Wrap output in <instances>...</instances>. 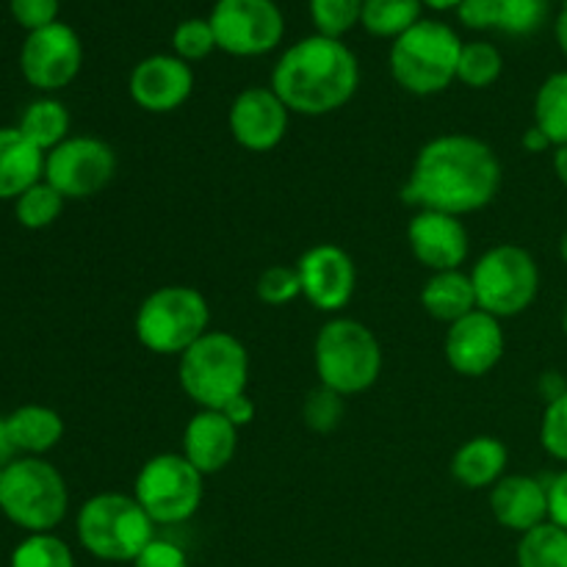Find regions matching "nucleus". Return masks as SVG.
Instances as JSON below:
<instances>
[{
  "mask_svg": "<svg viewBox=\"0 0 567 567\" xmlns=\"http://www.w3.org/2000/svg\"><path fill=\"white\" fill-rule=\"evenodd\" d=\"M502 161L485 138L443 133L419 150L402 199L415 210H441L463 219L487 208L502 192Z\"/></svg>",
  "mask_w": 567,
  "mask_h": 567,
  "instance_id": "f257e3e1",
  "label": "nucleus"
},
{
  "mask_svg": "<svg viewBox=\"0 0 567 567\" xmlns=\"http://www.w3.org/2000/svg\"><path fill=\"white\" fill-rule=\"evenodd\" d=\"M360 86V66L341 39L316 37L291 44L271 72V89L291 114L327 116Z\"/></svg>",
  "mask_w": 567,
  "mask_h": 567,
  "instance_id": "f03ea898",
  "label": "nucleus"
},
{
  "mask_svg": "<svg viewBox=\"0 0 567 567\" xmlns=\"http://www.w3.org/2000/svg\"><path fill=\"white\" fill-rule=\"evenodd\" d=\"M177 380L199 410H221L227 402L247 393V347L233 332L208 330L177 358Z\"/></svg>",
  "mask_w": 567,
  "mask_h": 567,
  "instance_id": "7ed1b4c3",
  "label": "nucleus"
},
{
  "mask_svg": "<svg viewBox=\"0 0 567 567\" xmlns=\"http://www.w3.org/2000/svg\"><path fill=\"white\" fill-rule=\"evenodd\" d=\"M313 363L319 385L341 393L343 399L360 396L380 380L382 347L374 330H369L363 321L332 316L316 336Z\"/></svg>",
  "mask_w": 567,
  "mask_h": 567,
  "instance_id": "20e7f679",
  "label": "nucleus"
},
{
  "mask_svg": "<svg viewBox=\"0 0 567 567\" xmlns=\"http://www.w3.org/2000/svg\"><path fill=\"white\" fill-rule=\"evenodd\" d=\"M75 532L94 559L133 563L155 537V524L127 493H97L78 509Z\"/></svg>",
  "mask_w": 567,
  "mask_h": 567,
  "instance_id": "39448f33",
  "label": "nucleus"
},
{
  "mask_svg": "<svg viewBox=\"0 0 567 567\" xmlns=\"http://www.w3.org/2000/svg\"><path fill=\"white\" fill-rule=\"evenodd\" d=\"M70 509L61 471L44 457H17L0 471V513L28 535L53 532Z\"/></svg>",
  "mask_w": 567,
  "mask_h": 567,
  "instance_id": "423d86ee",
  "label": "nucleus"
},
{
  "mask_svg": "<svg viewBox=\"0 0 567 567\" xmlns=\"http://www.w3.org/2000/svg\"><path fill=\"white\" fill-rule=\"evenodd\" d=\"M138 343L158 358H181L210 330L208 299L192 286H161L142 299L133 319Z\"/></svg>",
  "mask_w": 567,
  "mask_h": 567,
  "instance_id": "0eeeda50",
  "label": "nucleus"
},
{
  "mask_svg": "<svg viewBox=\"0 0 567 567\" xmlns=\"http://www.w3.org/2000/svg\"><path fill=\"white\" fill-rule=\"evenodd\" d=\"M463 42L449 25L435 20L415 22L393 42L391 75L404 92L430 97L457 81Z\"/></svg>",
  "mask_w": 567,
  "mask_h": 567,
  "instance_id": "6e6552de",
  "label": "nucleus"
},
{
  "mask_svg": "<svg viewBox=\"0 0 567 567\" xmlns=\"http://www.w3.org/2000/svg\"><path fill=\"white\" fill-rule=\"evenodd\" d=\"M476 305L496 319H515L535 305L540 293V266L518 244H496L468 271Z\"/></svg>",
  "mask_w": 567,
  "mask_h": 567,
  "instance_id": "1a4fd4ad",
  "label": "nucleus"
},
{
  "mask_svg": "<svg viewBox=\"0 0 567 567\" xmlns=\"http://www.w3.org/2000/svg\"><path fill=\"white\" fill-rule=\"evenodd\" d=\"M203 480L205 476L183 454H155L138 468L133 498L155 526L186 524L203 504Z\"/></svg>",
  "mask_w": 567,
  "mask_h": 567,
  "instance_id": "9d476101",
  "label": "nucleus"
},
{
  "mask_svg": "<svg viewBox=\"0 0 567 567\" xmlns=\"http://www.w3.org/2000/svg\"><path fill=\"white\" fill-rule=\"evenodd\" d=\"M116 175V153L97 136H70L44 155V181L64 199H89Z\"/></svg>",
  "mask_w": 567,
  "mask_h": 567,
  "instance_id": "9b49d317",
  "label": "nucleus"
},
{
  "mask_svg": "<svg viewBox=\"0 0 567 567\" xmlns=\"http://www.w3.org/2000/svg\"><path fill=\"white\" fill-rule=\"evenodd\" d=\"M216 48L230 55H264L280 44L286 20L275 0H219L210 11Z\"/></svg>",
  "mask_w": 567,
  "mask_h": 567,
  "instance_id": "f8f14e48",
  "label": "nucleus"
},
{
  "mask_svg": "<svg viewBox=\"0 0 567 567\" xmlns=\"http://www.w3.org/2000/svg\"><path fill=\"white\" fill-rule=\"evenodd\" d=\"M83 64L78 33L64 22H53L28 33L20 50V70L39 92H59L70 86Z\"/></svg>",
  "mask_w": 567,
  "mask_h": 567,
  "instance_id": "ddd939ff",
  "label": "nucleus"
},
{
  "mask_svg": "<svg viewBox=\"0 0 567 567\" xmlns=\"http://www.w3.org/2000/svg\"><path fill=\"white\" fill-rule=\"evenodd\" d=\"M302 297L321 313H341L358 288V269L352 255L338 244H316L297 260Z\"/></svg>",
  "mask_w": 567,
  "mask_h": 567,
  "instance_id": "4468645a",
  "label": "nucleus"
},
{
  "mask_svg": "<svg viewBox=\"0 0 567 567\" xmlns=\"http://www.w3.org/2000/svg\"><path fill=\"white\" fill-rule=\"evenodd\" d=\"M446 363L452 365L454 374L480 380L487 377L507 352V336H504L502 319L474 310L460 321L449 324L446 341H443Z\"/></svg>",
  "mask_w": 567,
  "mask_h": 567,
  "instance_id": "2eb2a0df",
  "label": "nucleus"
},
{
  "mask_svg": "<svg viewBox=\"0 0 567 567\" xmlns=\"http://www.w3.org/2000/svg\"><path fill=\"white\" fill-rule=\"evenodd\" d=\"M288 125H291V111L271 86H249L238 92L227 114L233 142L249 153H271L280 147Z\"/></svg>",
  "mask_w": 567,
  "mask_h": 567,
  "instance_id": "dca6fc26",
  "label": "nucleus"
},
{
  "mask_svg": "<svg viewBox=\"0 0 567 567\" xmlns=\"http://www.w3.org/2000/svg\"><path fill=\"white\" fill-rule=\"evenodd\" d=\"M408 244L413 258L432 275L463 269L471 249L463 219L441 210H415L408 221Z\"/></svg>",
  "mask_w": 567,
  "mask_h": 567,
  "instance_id": "f3484780",
  "label": "nucleus"
},
{
  "mask_svg": "<svg viewBox=\"0 0 567 567\" xmlns=\"http://www.w3.org/2000/svg\"><path fill=\"white\" fill-rule=\"evenodd\" d=\"M131 97L147 114H172L194 92V72L177 55H150L131 72Z\"/></svg>",
  "mask_w": 567,
  "mask_h": 567,
  "instance_id": "a211bd4d",
  "label": "nucleus"
},
{
  "mask_svg": "<svg viewBox=\"0 0 567 567\" xmlns=\"http://www.w3.org/2000/svg\"><path fill=\"white\" fill-rule=\"evenodd\" d=\"M238 426L221 410H197L183 430V457L203 476L219 474L236 460Z\"/></svg>",
  "mask_w": 567,
  "mask_h": 567,
  "instance_id": "6ab92c4d",
  "label": "nucleus"
},
{
  "mask_svg": "<svg viewBox=\"0 0 567 567\" xmlns=\"http://www.w3.org/2000/svg\"><path fill=\"white\" fill-rule=\"evenodd\" d=\"M493 518L509 532L526 535L548 520V485L526 474H507L491 487Z\"/></svg>",
  "mask_w": 567,
  "mask_h": 567,
  "instance_id": "aec40b11",
  "label": "nucleus"
},
{
  "mask_svg": "<svg viewBox=\"0 0 567 567\" xmlns=\"http://www.w3.org/2000/svg\"><path fill=\"white\" fill-rule=\"evenodd\" d=\"M509 449L493 435H476L465 441L452 457V476L465 491H491L507 476Z\"/></svg>",
  "mask_w": 567,
  "mask_h": 567,
  "instance_id": "412c9836",
  "label": "nucleus"
},
{
  "mask_svg": "<svg viewBox=\"0 0 567 567\" xmlns=\"http://www.w3.org/2000/svg\"><path fill=\"white\" fill-rule=\"evenodd\" d=\"M44 181V153L33 147L20 127H0V199H17Z\"/></svg>",
  "mask_w": 567,
  "mask_h": 567,
  "instance_id": "4be33fe9",
  "label": "nucleus"
},
{
  "mask_svg": "<svg viewBox=\"0 0 567 567\" xmlns=\"http://www.w3.org/2000/svg\"><path fill=\"white\" fill-rule=\"evenodd\" d=\"M6 426L20 457H44L64 437V419L44 404H22L6 415Z\"/></svg>",
  "mask_w": 567,
  "mask_h": 567,
  "instance_id": "5701e85b",
  "label": "nucleus"
},
{
  "mask_svg": "<svg viewBox=\"0 0 567 567\" xmlns=\"http://www.w3.org/2000/svg\"><path fill=\"white\" fill-rule=\"evenodd\" d=\"M421 308L443 324H454L463 316L480 310L471 275L463 269L435 271L421 288Z\"/></svg>",
  "mask_w": 567,
  "mask_h": 567,
  "instance_id": "b1692460",
  "label": "nucleus"
},
{
  "mask_svg": "<svg viewBox=\"0 0 567 567\" xmlns=\"http://www.w3.org/2000/svg\"><path fill=\"white\" fill-rule=\"evenodd\" d=\"M70 111H66V105L61 100L39 97L25 105L17 127H20V133L33 147H39L48 155L50 150H55L61 142L70 138Z\"/></svg>",
  "mask_w": 567,
  "mask_h": 567,
  "instance_id": "393cba45",
  "label": "nucleus"
},
{
  "mask_svg": "<svg viewBox=\"0 0 567 567\" xmlns=\"http://www.w3.org/2000/svg\"><path fill=\"white\" fill-rule=\"evenodd\" d=\"M535 127H540L554 147L567 144V70L543 81L535 97Z\"/></svg>",
  "mask_w": 567,
  "mask_h": 567,
  "instance_id": "a878e982",
  "label": "nucleus"
},
{
  "mask_svg": "<svg viewBox=\"0 0 567 567\" xmlns=\"http://www.w3.org/2000/svg\"><path fill=\"white\" fill-rule=\"evenodd\" d=\"M515 559L518 567H567V532L551 520L535 526L520 535Z\"/></svg>",
  "mask_w": 567,
  "mask_h": 567,
  "instance_id": "bb28decb",
  "label": "nucleus"
},
{
  "mask_svg": "<svg viewBox=\"0 0 567 567\" xmlns=\"http://www.w3.org/2000/svg\"><path fill=\"white\" fill-rule=\"evenodd\" d=\"M360 22L374 37L399 39L421 22V0H363Z\"/></svg>",
  "mask_w": 567,
  "mask_h": 567,
  "instance_id": "cd10ccee",
  "label": "nucleus"
},
{
  "mask_svg": "<svg viewBox=\"0 0 567 567\" xmlns=\"http://www.w3.org/2000/svg\"><path fill=\"white\" fill-rule=\"evenodd\" d=\"M64 203L66 199L48 181H39L14 199V216L25 230H44L59 219Z\"/></svg>",
  "mask_w": 567,
  "mask_h": 567,
  "instance_id": "c85d7f7f",
  "label": "nucleus"
},
{
  "mask_svg": "<svg viewBox=\"0 0 567 567\" xmlns=\"http://www.w3.org/2000/svg\"><path fill=\"white\" fill-rule=\"evenodd\" d=\"M504 59L496 44L491 42H468L463 44L457 64V81L468 89H487L502 78Z\"/></svg>",
  "mask_w": 567,
  "mask_h": 567,
  "instance_id": "c756f323",
  "label": "nucleus"
},
{
  "mask_svg": "<svg viewBox=\"0 0 567 567\" xmlns=\"http://www.w3.org/2000/svg\"><path fill=\"white\" fill-rule=\"evenodd\" d=\"M9 567H75V557L61 537L42 532V535H28L11 551Z\"/></svg>",
  "mask_w": 567,
  "mask_h": 567,
  "instance_id": "7c9ffc66",
  "label": "nucleus"
},
{
  "mask_svg": "<svg viewBox=\"0 0 567 567\" xmlns=\"http://www.w3.org/2000/svg\"><path fill=\"white\" fill-rule=\"evenodd\" d=\"M496 28L509 37H529L540 31L548 17V0H496Z\"/></svg>",
  "mask_w": 567,
  "mask_h": 567,
  "instance_id": "2f4dec72",
  "label": "nucleus"
},
{
  "mask_svg": "<svg viewBox=\"0 0 567 567\" xmlns=\"http://www.w3.org/2000/svg\"><path fill=\"white\" fill-rule=\"evenodd\" d=\"M310 17L321 37L341 39L363 17V0H310Z\"/></svg>",
  "mask_w": 567,
  "mask_h": 567,
  "instance_id": "473e14b6",
  "label": "nucleus"
},
{
  "mask_svg": "<svg viewBox=\"0 0 567 567\" xmlns=\"http://www.w3.org/2000/svg\"><path fill=\"white\" fill-rule=\"evenodd\" d=\"M343 410H347V399L341 393L330 391V388L319 385L316 391H310L305 396L302 419L310 430L319 432V435H327V432H336L341 426Z\"/></svg>",
  "mask_w": 567,
  "mask_h": 567,
  "instance_id": "72a5a7b5",
  "label": "nucleus"
},
{
  "mask_svg": "<svg viewBox=\"0 0 567 567\" xmlns=\"http://www.w3.org/2000/svg\"><path fill=\"white\" fill-rule=\"evenodd\" d=\"M258 299L269 308H282V305L293 302V299L302 297V282H299L297 266H269L264 275L258 277Z\"/></svg>",
  "mask_w": 567,
  "mask_h": 567,
  "instance_id": "f704fd0d",
  "label": "nucleus"
},
{
  "mask_svg": "<svg viewBox=\"0 0 567 567\" xmlns=\"http://www.w3.org/2000/svg\"><path fill=\"white\" fill-rule=\"evenodd\" d=\"M540 446L548 457L567 463V391L546 404L540 421Z\"/></svg>",
  "mask_w": 567,
  "mask_h": 567,
  "instance_id": "c9c22d12",
  "label": "nucleus"
},
{
  "mask_svg": "<svg viewBox=\"0 0 567 567\" xmlns=\"http://www.w3.org/2000/svg\"><path fill=\"white\" fill-rule=\"evenodd\" d=\"M172 48H175L177 59L199 61L216 48L214 28L210 20H186L175 28V37H172Z\"/></svg>",
  "mask_w": 567,
  "mask_h": 567,
  "instance_id": "e433bc0d",
  "label": "nucleus"
},
{
  "mask_svg": "<svg viewBox=\"0 0 567 567\" xmlns=\"http://www.w3.org/2000/svg\"><path fill=\"white\" fill-rule=\"evenodd\" d=\"M11 14L28 31L53 25L59 14V0H11Z\"/></svg>",
  "mask_w": 567,
  "mask_h": 567,
  "instance_id": "4c0bfd02",
  "label": "nucleus"
},
{
  "mask_svg": "<svg viewBox=\"0 0 567 567\" xmlns=\"http://www.w3.org/2000/svg\"><path fill=\"white\" fill-rule=\"evenodd\" d=\"M133 567H188V557L177 543L153 537L142 554L131 563Z\"/></svg>",
  "mask_w": 567,
  "mask_h": 567,
  "instance_id": "58836bf2",
  "label": "nucleus"
},
{
  "mask_svg": "<svg viewBox=\"0 0 567 567\" xmlns=\"http://www.w3.org/2000/svg\"><path fill=\"white\" fill-rule=\"evenodd\" d=\"M457 14L460 20H463V25L485 31V28H496L498 6L496 0H463V3L457 6Z\"/></svg>",
  "mask_w": 567,
  "mask_h": 567,
  "instance_id": "ea45409f",
  "label": "nucleus"
},
{
  "mask_svg": "<svg viewBox=\"0 0 567 567\" xmlns=\"http://www.w3.org/2000/svg\"><path fill=\"white\" fill-rule=\"evenodd\" d=\"M548 520L567 532V468L548 482Z\"/></svg>",
  "mask_w": 567,
  "mask_h": 567,
  "instance_id": "a19ab883",
  "label": "nucleus"
},
{
  "mask_svg": "<svg viewBox=\"0 0 567 567\" xmlns=\"http://www.w3.org/2000/svg\"><path fill=\"white\" fill-rule=\"evenodd\" d=\"M221 413H225L227 419L238 426V430H244V426H249L255 421L258 408H255V402L247 396V393H241V396H236L233 402H227L225 408H221Z\"/></svg>",
  "mask_w": 567,
  "mask_h": 567,
  "instance_id": "79ce46f5",
  "label": "nucleus"
},
{
  "mask_svg": "<svg viewBox=\"0 0 567 567\" xmlns=\"http://www.w3.org/2000/svg\"><path fill=\"white\" fill-rule=\"evenodd\" d=\"M520 144H524L526 153H546V150L554 147V144L548 142L546 133H543L540 127H535V125H532L529 131L524 133V138H520Z\"/></svg>",
  "mask_w": 567,
  "mask_h": 567,
  "instance_id": "37998d69",
  "label": "nucleus"
},
{
  "mask_svg": "<svg viewBox=\"0 0 567 567\" xmlns=\"http://www.w3.org/2000/svg\"><path fill=\"white\" fill-rule=\"evenodd\" d=\"M17 457H20V454H17L14 443H11L9 426H6V419H0V471L9 468Z\"/></svg>",
  "mask_w": 567,
  "mask_h": 567,
  "instance_id": "c03bdc74",
  "label": "nucleus"
},
{
  "mask_svg": "<svg viewBox=\"0 0 567 567\" xmlns=\"http://www.w3.org/2000/svg\"><path fill=\"white\" fill-rule=\"evenodd\" d=\"M554 172H557L559 183L567 188V144L554 147Z\"/></svg>",
  "mask_w": 567,
  "mask_h": 567,
  "instance_id": "a18cd8bd",
  "label": "nucleus"
},
{
  "mask_svg": "<svg viewBox=\"0 0 567 567\" xmlns=\"http://www.w3.org/2000/svg\"><path fill=\"white\" fill-rule=\"evenodd\" d=\"M557 42H559V48H563V53L567 55V0L557 17Z\"/></svg>",
  "mask_w": 567,
  "mask_h": 567,
  "instance_id": "49530a36",
  "label": "nucleus"
},
{
  "mask_svg": "<svg viewBox=\"0 0 567 567\" xmlns=\"http://www.w3.org/2000/svg\"><path fill=\"white\" fill-rule=\"evenodd\" d=\"M421 3L432 6V9H457L463 0H421Z\"/></svg>",
  "mask_w": 567,
  "mask_h": 567,
  "instance_id": "de8ad7c7",
  "label": "nucleus"
},
{
  "mask_svg": "<svg viewBox=\"0 0 567 567\" xmlns=\"http://www.w3.org/2000/svg\"><path fill=\"white\" fill-rule=\"evenodd\" d=\"M559 258H563V264L567 266V233L563 236V241H559Z\"/></svg>",
  "mask_w": 567,
  "mask_h": 567,
  "instance_id": "09e8293b",
  "label": "nucleus"
},
{
  "mask_svg": "<svg viewBox=\"0 0 567 567\" xmlns=\"http://www.w3.org/2000/svg\"><path fill=\"white\" fill-rule=\"evenodd\" d=\"M563 330H565V336H567V305H565V310H563Z\"/></svg>",
  "mask_w": 567,
  "mask_h": 567,
  "instance_id": "8fccbe9b",
  "label": "nucleus"
}]
</instances>
